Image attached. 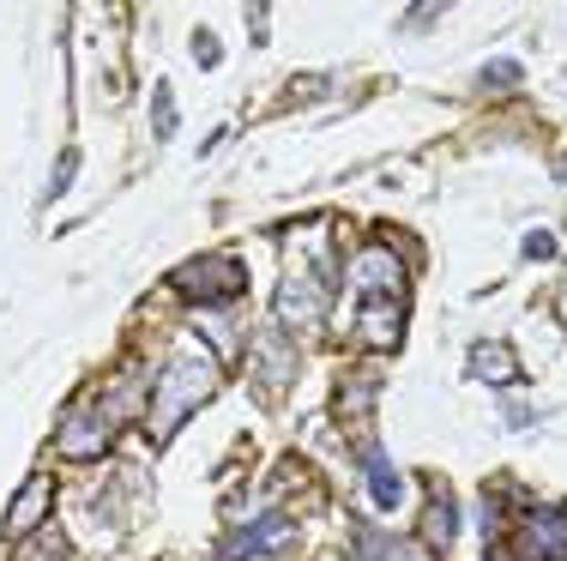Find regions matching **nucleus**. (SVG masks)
<instances>
[{"mask_svg": "<svg viewBox=\"0 0 567 561\" xmlns=\"http://www.w3.org/2000/svg\"><path fill=\"white\" fill-rule=\"evenodd\" d=\"M194 55H199V66H212V61H218V37L199 31V37H194Z\"/></svg>", "mask_w": 567, "mask_h": 561, "instance_id": "nucleus-20", "label": "nucleus"}, {"mask_svg": "<svg viewBox=\"0 0 567 561\" xmlns=\"http://www.w3.org/2000/svg\"><path fill=\"white\" fill-rule=\"evenodd\" d=\"M24 561H66V538H61L55 526H43V538L24 550Z\"/></svg>", "mask_w": 567, "mask_h": 561, "instance_id": "nucleus-16", "label": "nucleus"}, {"mask_svg": "<svg viewBox=\"0 0 567 561\" xmlns=\"http://www.w3.org/2000/svg\"><path fill=\"white\" fill-rule=\"evenodd\" d=\"M152 115H157V139H169L175 133V97H169V85H157V97H152Z\"/></svg>", "mask_w": 567, "mask_h": 561, "instance_id": "nucleus-17", "label": "nucleus"}, {"mask_svg": "<svg viewBox=\"0 0 567 561\" xmlns=\"http://www.w3.org/2000/svg\"><path fill=\"white\" fill-rule=\"evenodd\" d=\"M471 374L489 381V386H513L519 381V356H513V344H502V339H483V344H471Z\"/></svg>", "mask_w": 567, "mask_h": 561, "instance_id": "nucleus-9", "label": "nucleus"}, {"mask_svg": "<svg viewBox=\"0 0 567 561\" xmlns=\"http://www.w3.org/2000/svg\"><path fill=\"white\" fill-rule=\"evenodd\" d=\"M519 73H525L519 61H489V66H483L477 85H483V91H507V85H519Z\"/></svg>", "mask_w": 567, "mask_h": 561, "instance_id": "nucleus-15", "label": "nucleus"}, {"mask_svg": "<svg viewBox=\"0 0 567 561\" xmlns=\"http://www.w3.org/2000/svg\"><path fill=\"white\" fill-rule=\"evenodd\" d=\"M357 561H423V555H416V543L381 538V531H362V538H357Z\"/></svg>", "mask_w": 567, "mask_h": 561, "instance_id": "nucleus-12", "label": "nucleus"}, {"mask_svg": "<svg viewBox=\"0 0 567 561\" xmlns=\"http://www.w3.org/2000/svg\"><path fill=\"white\" fill-rule=\"evenodd\" d=\"M115 429H121V423L110 417V405H103V398H97V405H79L73 417L61 423V453H66V459H91V453L110 447Z\"/></svg>", "mask_w": 567, "mask_h": 561, "instance_id": "nucleus-3", "label": "nucleus"}, {"mask_svg": "<svg viewBox=\"0 0 567 561\" xmlns=\"http://www.w3.org/2000/svg\"><path fill=\"white\" fill-rule=\"evenodd\" d=\"M532 417H537V411H532V405H519V398L507 405V429H519V423H532Z\"/></svg>", "mask_w": 567, "mask_h": 561, "instance_id": "nucleus-21", "label": "nucleus"}, {"mask_svg": "<svg viewBox=\"0 0 567 561\" xmlns=\"http://www.w3.org/2000/svg\"><path fill=\"white\" fill-rule=\"evenodd\" d=\"M362 471H369V496H374V501H381V507H399V471H393V459H386L381 447L362 453Z\"/></svg>", "mask_w": 567, "mask_h": 561, "instance_id": "nucleus-11", "label": "nucleus"}, {"mask_svg": "<svg viewBox=\"0 0 567 561\" xmlns=\"http://www.w3.org/2000/svg\"><path fill=\"white\" fill-rule=\"evenodd\" d=\"M290 381H296V356H290V344L260 339V351H254V386H260V398H278Z\"/></svg>", "mask_w": 567, "mask_h": 561, "instance_id": "nucleus-6", "label": "nucleus"}, {"mask_svg": "<svg viewBox=\"0 0 567 561\" xmlns=\"http://www.w3.org/2000/svg\"><path fill=\"white\" fill-rule=\"evenodd\" d=\"M284 543H290V519L266 513V519H254L241 538L224 543V561H254V555H266V550H284Z\"/></svg>", "mask_w": 567, "mask_h": 561, "instance_id": "nucleus-5", "label": "nucleus"}, {"mask_svg": "<svg viewBox=\"0 0 567 561\" xmlns=\"http://www.w3.org/2000/svg\"><path fill=\"white\" fill-rule=\"evenodd\" d=\"M73 164H79V157H73V152H66V157H61V169H55V181H49V187H43V199H55V194H61V187H66V181H73Z\"/></svg>", "mask_w": 567, "mask_h": 561, "instance_id": "nucleus-19", "label": "nucleus"}, {"mask_svg": "<svg viewBox=\"0 0 567 561\" xmlns=\"http://www.w3.org/2000/svg\"><path fill=\"white\" fill-rule=\"evenodd\" d=\"M212 386H218V368H212L206 351L169 356L164 374H157V393H152V435L169 440L175 423H182L194 405H206V398H212Z\"/></svg>", "mask_w": 567, "mask_h": 561, "instance_id": "nucleus-1", "label": "nucleus"}, {"mask_svg": "<svg viewBox=\"0 0 567 561\" xmlns=\"http://www.w3.org/2000/svg\"><path fill=\"white\" fill-rule=\"evenodd\" d=\"M399 260L386 248H369V253H357V284L362 290H386V297H399Z\"/></svg>", "mask_w": 567, "mask_h": 561, "instance_id": "nucleus-10", "label": "nucleus"}, {"mask_svg": "<svg viewBox=\"0 0 567 561\" xmlns=\"http://www.w3.org/2000/svg\"><path fill=\"white\" fill-rule=\"evenodd\" d=\"M49 501H55V484H49V477H31V484L19 489V501H12V513H7V538H24V531L43 526Z\"/></svg>", "mask_w": 567, "mask_h": 561, "instance_id": "nucleus-7", "label": "nucleus"}, {"mask_svg": "<svg viewBox=\"0 0 567 561\" xmlns=\"http://www.w3.org/2000/svg\"><path fill=\"white\" fill-rule=\"evenodd\" d=\"M525 253H532V260H549V253H556V236H549V230H532V236H525Z\"/></svg>", "mask_w": 567, "mask_h": 561, "instance_id": "nucleus-18", "label": "nucleus"}, {"mask_svg": "<svg viewBox=\"0 0 567 561\" xmlns=\"http://www.w3.org/2000/svg\"><path fill=\"white\" fill-rule=\"evenodd\" d=\"M453 531H458L453 507H447V501H435V507H429V519H423V538L435 543V550H447V543H453Z\"/></svg>", "mask_w": 567, "mask_h": 561, "instance_id": "nucleus-14", "label": "nucleus"}, {"mask_svg": "<svg viewBox=\"0 0 567 561\" xmlns=\"http://www.w3.org/2000/svg\"><path fill=\"white\" fill-rule=\"evenodd\" d=\"M175 290H182L187 302H206V309H218V302H236L241 297V266L236 260H194V266H182V272L169 278Z\"/></svg>", "mask_w": 567, "mask_h": 561, "instance_id": "nucleus-2", "label": "nucleus"}, {"mask_svg": "<svg viewBox=\"0 0 567 561\" xmlns=\"http://www.w3.org/2000/svg\"><path fill=\"white\" fill-rule=\"evenodd\" d=\"M320 309H327V297H320L315 278H290V284L278 290V326L315 332V326H320Z\"/></svg>", "mask_w": 567, "mask_h": 561, "instance_id": "nucleus-4", "label": "nucleus"}, {"mask_svg": "<svg viewBox=\"0 0 567 561\" xmlns=\"http://www.w3.org/2000/svg\"><path fill=\"white\" fill-rule=\"evenodd\" d=\"M362 344H381V351H393L399 332H404V309L399 297H369V309H362Z\"/></svg>", "mask_w": 567, "mask_h": 561, "instance_id": "nucleus-8", "label": "nucleus"}, {"mask_svg": "<svg viewBox=\"0 0 567 561\" xmlns=\"http://www.w3.org/2000/svg\"><path fill=\"white\" fill-rule=\"evenodd\" d=\"M224 314H229V309L218 302V309L199 314V326H206L212 339H218V351H224V356H236V344H241V320H224Z\"/></svg>", "mask_w": 567, "mask_h": 561, "instance_id": "nucleus-13", "label": "nucleus"}]
</instances>
